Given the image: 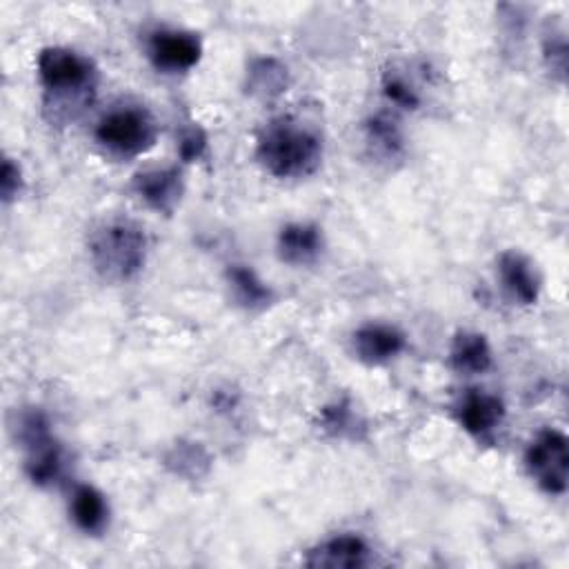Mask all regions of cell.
I'll return each instance as SVG.
<instances>
[{"label":"cell","instance_id":"cell-1","mask_svg":"<svg viewBox=\"0 0 569 569\" xmlns=\"http://www.w3.org/2000/svg\"><path fill=\"white\" fill-rule=\"evenodd\" d=\"M325 156V142L316 127L282 116L271 120L258 136L256 158L262 169L276 178H307L318 171Z\"/></svg>","mask_w":569,"mask_h":569},{"label":"cell","instance_id":"cell-2","mask_svg":"<svg viewBox=\"0 0 569 569\" xmlns=\"http://www.w3.org/2000/svg\"><path fill=\"white\" fill-rule=\"evenodd\" d=\"M87 251L91 267L102 280L124 282L142 271L149 238L138 222L129 218H111L89 233Z\"/></svg>","mask_w":569,"mask_h":569},{"label":"cell","instance_id":"cell-3","mask_svg":"<svg viewBox=\"0 0 569 569\" xmlns=\"http://www.w3.org/2000/svg\"><path fill=\"white\" fill-rule=\"evenodd\" d=\"M38 80L44 89L51 109L69 113V109H82L98 82V69L91 58L69 47H44L38 53Z\"/></svg>","mask_w":569,"mask_h":569},{"label":"cell","instance_id":"cell-4","mask_svg":"<svg viewBox=\"0 0 569 569\" xmlns=\"http://www.w3.org/2000/svg\"><path fill=\"white\" fill-rule=\"evenodd\" d=\"M93 136L107 153L136 158L156 144L158 124L144 107L120 104L100 116Z\"/></svg>","mask_w":569,"mask_h":569},{"label":"cell","instance_id":"cell-5","mask_svg":"<svg viewBox=\"0 0 569 569\" xmlns=\"http://www.w3.org/2000/svg\"><path fill=\"white\" fill-rule=\"evenodd\" d=\"M527 473L549 496H562L567 491L569 476V442L560 429H542L529 442L525 451Z\"/></svg>","mask_w":569,"mask_h":569},{"label":"cell","instance_id":"cell-6","mask_svg":"<svg viewBox=\"0 0 569 569\" xmlns=\"http://www.w3.org/2000/svg\"><path fill=\"white\" fill-rule=\"evenodd\" d=\"M147 58L162 73H184L202 58V40L187 29L158 27L147 33Z\"/></svg>","mask_w":569,"mask_h":569},{"label":"cell","instance_id":"cell-7","mask_svg":"<svg viewBox=\"0 0 569 569\" xmlns=\"http://www.w3.org/2000/svg\"><path fill=\"white\" fill-rule=\"evenodd\" d=\"M133 193L153 211L171 216L182 200L184 178L178 167H151L133 176Z\"/></svg>","mask_w":569,"mask_h":569},{"label":"cell","instance_id":"cell-8","mask_svg":"<svg viewBox=\"0 0 569 569\" xmlns=\"http://www.w3.org/2000/svg\"><path fill=\"white\" fill-rule=\"evenodd\" d=\"M407 347V336L387 322H367L351 336V349L356 358L369 367L385 365L400 356Z\"/></svg>","mask_w":569,"mask_h":569},{"label":"cell","instance_id":"cell-9","mask_svg":"<svg viewBox=\"0 0 569 569\" xmlns=\"http://www.w3.org/2000/svg\"><path fill=\"white\" fill-rule=\"evenodd\" d=\"M371 562V549L356 533H338L309 549L305 565L313 569H360Z\"/></svg>","mask_w":569,"mask_h":569},{"label":"cell","instance_id":"cell-10","mask_svg":"<svg viewBox=\"0 0 569 569\" xmlns=\"http://www.w3.org/2000/svg\"><path fill=\"white\" fill-rule=\"evenodd\" d=\"M456 418L469 436L489 438L505 420V402L493 393L471 389L462 396Z\"/></svg>","mask_w":569,"mask_h":569},{"label":"cell","instance_id":"cell-11","mask_svg":"<svg viewBox=\"0 0 569 569\" xmlns=\"http://www.w3.org/2000/svg\"><path fill=\"white\" fill-rule=\"evenodd\" d=\"M498 278L509 298L518 305H536L540 296V276L531 260L520 251H502L498 258Z\"/></svg>","mask_w":569,"mask_h":569},{"label":"cell","instance_id":"cell-12","mask_svg":"<svg viewBox=\"0 0 569 569\" xmlns=\"http://www.w3.org/2000/svg\"><path fill=\"white\" fill-rule=\"evenodd\" d=\"M325 247L322 231L313 222H289L278 233V258L293 267L311 264L320 258Z\"/></svg>","mask_w":569,"mask_h":569},{"label":"cell","instance_id":"cell-13","mask_svg":"<svg viewBox=\"0 0 569 569\" xmlns=\"http://www.w3.org/2000/svg\"><path fill=\"white\" fill-rule=\"evenodd\" d=\"M449 365L462 376H478L491 369L493 353L485 333L458 331L449 347Z\"/></svg>","mask_w":569,"mask_h":569},{"label":"cell","instance_id":"cell-14","mask_svg":"<svg viewBox=\"0 0 569 569\" xmlns=\"http://www.w3.org/2000/svg\"><path fill=\"white\" fill-rule=\"evenodd\" d=\"M69 516L80 531L98 536L109 525V502L93 485H78L69 500Z\"/></svg>","mask_w":569,"mask_h":569},{"label":"cell","instance_id":"cell-15","mask_svg":"<svg viewBox=\"0 0 569 569\" xmlns=\"http://www.w3.org/2000/svg\"><path fill=\"white\" fill-rule=\"evenodd\" d=\"M289 87V69L273 56L253 58L244 73V89L258 100H273Z\"/></svg>","mask_w":569,"mask_h":569},{"label":"cell","instance_id":"cell-16","mask_svg":"<svg viewBox=\"0 0 569 569\" xmlns=\"http://www.w3.org/2000/svg\"><path fill=\"white\" fill-rule=\"evenodd\" d=\"M224 278L236 305H240L242 309L262 311L273 302V289L249 264H229Z\"/></svg>","mask_w":569,"mask_h":569},{"label":"cell","instance_id":"cell-17","mask_svg":"<svg viewBox=\"0 0 569 569\" xmlns=\"http://www.w3.org/2000/svg\"><path fill=\"white\" fill-rule=\"evenodd\" d=\"M24 473L36 487H51L64 473V449L51 436L24 449Z\"/></svg>","mask_w":569,"mask_h":569},{"label":"cell","instance_id":"cell-18","mask_svg":"<svg viewBox=\"0 0 569 569\" xmlns=\"http://www.w3.org/2000/svg\"><path fill=\"white\" fill-rule=\"evenodd\" d=\"M365 140L380 160H398L405 151L402 131L389 113H373L365 120Z\"/></svg>","mask_w":569,"mask_h":569},{"label":"cell","instance_id":"cell-19","mask_svg":"<svg viewBox=\"0 0 569 569\" xmlns=\"http://www.w3.org/2000/svg\"><path fill=\"white\" fill-rule=\"evenodd\" d=\"M209 453L200 442L178 440L164 456V465L171 473L189 480H198L209 471Z\"/></svg>","mask_w":569,"mask_h":569},{"label":"cell","instance_id":"cell-20","mask_svg":"<svg viewBox=\"0 0 569 569\" xmlns=\"http://www.w3.org/2000/svg\"><path fill=\"white\" fill-rule=\"evenodd\" d=\"M320 429L333 438H358V431L365 429V422L358 418L353 407L347 400H336L320 409Z\"/></svg>","mask_w":569,"mask_h":569},{"label":"cell","instance_id":"cell-21","mask_svg":"<svg viewBox=\"0 0 569 569\" xmlns=\"http://www.w3.org/2000/svg\"><path fill=\"white\" fill-rule=\"evenodd\" d=\"M380 89H382V96L400 109H418V104H420L418 89L396 69H389L382 73Z\"/></svg>","mask_w":569,"mask_h":569},{"label":"cell","instance_id":"cell-22","mask_svg":"<svg viewBox=\"0 0 569 569\" xmlns=\"http://www.w3.org/2000/svg\"><path fill=\"white\" fill-rule=\"evenodd\" d=\"M207 131L198 122H187L178 133V156L182 162H198L207 153Z\"/></svg>","mask_w":569,"mask_h":569},{"label":"cell","instance_id":"cell-23","mask_svg":"<svg viewBox=\"0 0 569 569\" xmlns=\"http://www.w3.org/2000/svg\"><path fill=\"white\" fill-rule=\"evenodd\" d=\"M542 58L547 62V69L556 73L560 80H565L567 71V40L562 33H549L542 44Z\"/></svg>","mask_w":569,"mask_h":569},{"label":"cell","instance_id":"cell-24","mask_svg":"<svg viewBox=\"0 0 569 569\" xmlns=\"http://www.w3.org/2000/svg\"><path fill=\"white\" fill-rule=\"evenodd\" d=\"M24 178H22V169L13 158H4L2 160V169H0V198L2 202H11L13 198H18V193L22 191Z\"/></svg>","mask_w":569,"mask_h":569}]
</instances>
